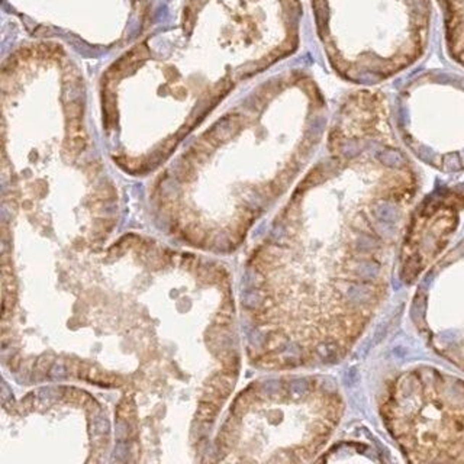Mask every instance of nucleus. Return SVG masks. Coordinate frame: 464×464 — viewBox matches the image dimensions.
Returning <instances> with one entry per match:
<instances>
[{
	"label": "nucleus",
	"instance_id": "39448f33",
	"mask_svg": "<svg viewBox=\"0 0 464 464\" xmlns=\"http://www.w3.org/2000/svg\"><path fill=\"white\" fill-rule=\"evenodd\" d=\"M65 366L64 363H61V361H57V363H54L52 364V367L50 369V377L54 379V380H60V379H63L65 377Z\"/></svg>",
	"mask_w": 464,
	"mask_h": 464
},
{
	"label": "nucleus",
	"instance_id": "f257e3e1",
	"mask_svg": "<svg viewBox=\"0 0 464 464\" xmlns=\"http://www.w3.org/2000/svg\"><path fill=\"white\" fill-rule=\"evenodd\" d=\"M452 52L464 63V0H442Z\"/></svg>",
	"mask_w": 464,
	"mask_h": 464
},
{
	"label": "nucleus",
	"instance_id": "1a4fd4ad",
	"mask_svg": "<svg viewBox=\"0 0 464 464\" xmlns=\"http://www.w3.org/2000/svg\"><path fill=\"white\" fill-rule=\"evenodd\" d=\"M132 408L128 405V402H125V403H121L119 405V408H118V415L121 416V418H128L129 411H131Z\"/></svg>",
	"mask_w": 464,
	"mask_h": 464
},
{
	"label": "nucleus",
	"instance_id": "f03ea898",
	"mask_svg": "<svg viewBox=\"0 0 464 464\" xmlns=\"http://www.w3.org/2000/svg\"><path fill=\"white\" fill-rule=\"evenodd\" d=\"M216 415V406L212 402L202 400L200 405L197 406V412H196V419L200 422H209L213 419V416Z\"/></svg>",
	"mask_w": 464,
	"mask_h": 464
},
{
	"label": "nucleus",
	"instance_id": "0eeeda50",
	"mask_svg": "<svg viewBox=\"0 0 464 464\" xmlns=\"http://www.w3.org/2000/svg\"><path fill=\"white\" fill-rule=\"evenodd\" d=\"M128 435V424L124 421H119L116 425V437L119 439H124Z\"/></svg>",
	"mask_w": 464,
	"mask_h": 464
},
{
	"label": "nucleus",
	"instance_id": "20e7f679",
	"mask_svg": "<svg viewBox=\"0 0 464 464\" xmlns=\"http://www.w3.org/2000/svg\"><path fill=\"white\" fill-rule=\"evenodd\" d=\"M93 428H94V432L104 435V434H109L110 431V422L103 415H97L93 421Z\"/></svg>",
	"mask_w": 464,
	"mask_h": 464
},
{
	"label": "nucleus",
	"instance_id": "6e6552de",
	"mask_svg": "<svg viewBox=\"0 0 464 464\" xmlns=\"http://www.w3.org/2000/svg\"><path fill=\"white\" fill-rule=\"evenodd\" d=\"M12 399V390L8 387V385L3 382L2 383V400H3V405L8 403V400Z\"/></svg>",
	"mask_w": 464,
	"mask_h": 464
},
{
	"label": "nucleus",
	"instance_id": "7ed1b4c3",
	"mask_svg": "<svg viewBox=\"0 0 464 464\" xmlns=\"http://www.w3.org/2000/svg\"><path fill=\"white\" fill-rule=\"evenodd\" d=\"M58 390L57 389H52V387H42V389H39L38 392H37V398L39 399V402H42V403H52V402H55V400L58 399Z\"/></svg>",
	"mask_w": 464,
	"mask_h": 464
},
{
	"label": "nucleus",
	"instance_id": "423d86ee",
	"mask_svg": "<svg viewBox=\"0 0 464 464\" xmlns=\"http://www.w3.org/2000/svg\"><path fill=\"white\" fill-rule=\"evenodd\" d=\"M128 455V447L125 442H119L115 448V460L118 461H124Z\"/></svg>",
	"mask_w": 464,
	"mask_h": 464
},
{
	"label": "nucleus",
	"instance_id": "9d476101",
	"mask_svg": "<svg viewBox=\"0 0 464 464\" xmlns=\"http://www.w3.org/2000/svg\"><path fill=\"white\" fill-rule=\"evenodd\" d=\"M51 364V360H48V359H45V357H41L37 363V369H38L39 372H47V369H48V366Z\"/></svg>",
	"mask_w": 464,
	"mask_h": 464
}]
</instances>
